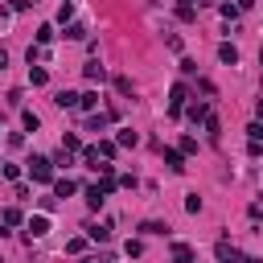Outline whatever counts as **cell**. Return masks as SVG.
I'll return each mask as SVG.
<instances>
[{
	"instance_id": "obj_3",
	"label": "cell",
	"mask_w": 263,
	"mask_h": 263,
	"mask_svg": "<svg viewBox=\"0 0 263 263\" xmlns=\"http://www.w3.org/2000/svg\"><path fill=\"white\" fill-rule=\"evenodd\" d=\"M103 202H107V193H103L99 185H90V189H87V205H90V210H99Z\"/></svg>"
},
{
	"instance_id": "obj_11",
	"label": "cell",
	"mask_w": 263,
	"mask_h": 263,
	"mask_svg": "<svg viewBox=\"0 0 263 263\" xmlns=\"http://www.w3.org/2000/svg\"><path fill=\"white\" fill-rule=\"evenodd\" d=\"M177 17L181 21H193L198 13H193V0H177Z\"/></svg>"
},
{
	"instance_id": "obj_19",
	"label": "cell",
	"mask_w": 263,
	"mask_h": 263,
	"mask_svg": "<svg viewBox=\"0 0 263 263\" xmlns=\"http://www.w3.org/2000/svg\"><path fill=\"white\" fill-rule=\"evenodd\" d=\"M62 148H66V152H78L83 144H78V136H62Z\"/></svg>"
},
{
	"instance_id": "obj_15",
	"label": "cell",
	"mask_w": 263,
	"mask_h": 263,
	"mask_svg": "<svg viewBox=\"0 0 263 263\" xmlns=\"http://www.w3.org/2000/svg\"><path fill=\"white\" fill-rule=\"evenodd\" d=\"M107 119H111V116H90V119H87V132H103V128H107Z\"/></svg>"
},
{
	"instance_id": "obj_5",
	"label": "cell",
	"mask_w": 263,
	"mask_h": 263,
	"mask_svg": "<svg viewBox=\"0 0 263 263\" xmlns=\"http://www.w3.org/2000/svg\"><path fill=\"white\" fill-rule=\"evenodd\" d=\"M173 263H193V251L185 243H173Z\"/></svg>"
},
{
	"instance_id": "obj_8",
	"label": "cell",
	"mask_w": 263,
	"mask_h": 263,
	"mask_svg": "<svg viewBox=\"0 0 263 263\" xmlns=\"http://www.w3.org/2000/svg\"><path fill=\"white\" fill-rule=\"evenodd\" d=\"M83 74L90 78V83H103V78H107V70H103L99 62H87V70H83Z\"/></svg>"
},
{
	"instance_id": "obj_16",
	"label": "cell",
	"mask_w": 263,
	"mask_h": 263,
	"mask_svg": "<svg viewBox=\"0 0 263 263\" xmlns=\"http://www.w3.org/2000/svg\"><path fill=\"white\" fill-rule=\"evenodd\" d=\"M95 103H99V95H95V90H87V95H78V107H83V111H90Z\"/></svg>"
},
{
	"instance_id": "obj_12",
	"label": "cell",
	"mask_w": 263,
	"mask_h": 263,
	"mask_svg": "<svg viewBox=\"0 0 263 263\" xmlns=\"http://www.w3.org/2000/svg\"><path fill=\"white\" fill-rule=\"evenodd\" d=\"M116 144H123V148H136V144H140V136H136L132 128H123V132H119V140H116Z\"/></svg>"
},
{
	"instance_id": "obj_2",
	"label": "cell",
	"mask_w": 263,
	"mask_h": 263,
	"mask_svg": "<svg viewBox=\"0 0 263 263\" xmlns=\"http://www.w3.org/2000/svg\"><path fill=\"white\" fill-rule=\"evenodd\" d=\"M165 165L173 169V173H185V161H181V152H177V148H165Z\"/></svg>"
},
{
	"instance_id": "obj_20",
	"label": "cell",
	"mask_w": 263,
	"mask_h": 263,
	"mask_svg": "<svg viewBox=\"0 0 263 263\" xmlns=\"http://www.w3.org/2000/svg\"><path fill=\"white\" fill-rule=\"evenodd\" d=\"M185 210H189V214L202 210V198H198V193H189V198H185Z\"/></svg>"
},
{
	"instance_id": "obj_24",
	"label": "cell",
	"mask_w": 263,
	"mask_h": 263,
	"mask_svg": "<svg viewBox=\"0 0 263 263\" xmlns=\"http://www.w3.org/2000/svg\"><path fill=\"white\" fill-rule=\"evenodd\" d=\"M259 62H263V50H259Z\"/></svg>"
},
{
	"instance_id": "obj_4",
	"label": "cell",
	"mask_w": 263,
	"mask_h": 263,
	"mask_svg": "<svg viewBox=\"0 0 263 263\" xmlns=\"http://www.w3.org/2000/svg\"><path fill=\"white\" fill-rule=\"evenodd\" d=\"M54 103L66 111V107H78V95H74V90H58V95H54Z\"/></svg>"
},
{
	"instance_id": "obj_21",
	"label": "cell",
	"mask_w": 263,
	"mask_h": 263,
	"mask_svg": "<svg viewBox=\"0 0 263 263\" xmlns=\"http://www.w3.org/2000/svg\"><path fill=\"white\" fill-rule=\"evenodd\" d=\"M21 123H25V128H29V132H37V123H41V119H37V116H33V111H25V116H21Z\"/></svg>"
},
{
	"instance_id": "obj_6",
	"label": "cell",
	"mask_w": 263,
	"mask_h": 263,
	"mask_svg": "<svg viewBox=\"0 0 263 263\" xmlns=\"http://www.w3.org/2000/svg\"><path fill=\"white\" fill-rule=\"evenodd\" d=\"M78 185H74V181L70 177H62V181H54V193H58V198H70V193H74Z\"/></svg>"
},
{
	"instance_id": "obj_14",
	"label": "cell",
	"mask_w": 263,
	"mask_h": 263,
	"mask_svg": "<svg viewBox=\"0 0 263 263\" xmlns=\"http://www.w3.org/2000/svg\"><path fill=\"white\" fill-rule=\"evenodd\" d=\"M29 83H33V87H45V83H50V74H45L41 66H37V70H33V66H29Z\"/></svg>"
},
{
	"instance_id": "obj_13",
	"label": "cell",
	"mask_w": 263,
	"mask_h": 263,
	"mask_svg": "<svg viewBox=\"0 0 263 263\" xmlns=\"http://www.w3.org/2000/svg\"><path fill=\"white\" fill-rule=\"evenodd\" d=\"M87 234L99 238V243H107V238H111V226H87Z\"/></svg>"
},
{
	"instance_id": "obj_7",
	"label": "cell",
	"mask_w": 263,
	"mask_h": 263,
	"mask_svg": "<svg viewBox=\"0 0 263 263\" xmlns=\"http://www.w3.org/2000/svg\"><path fill=\"white\" fill-rule=\"evenodd\" d=\"M218 58H222L226 66H234V62H238V50H234L231 41H226V45H218Z\"/></svg>"
},
{
	"instance_id": "obj_23",
	"label": "cell",
	"mask_w": 263,
	"mask_h": 263,
	"mask_svg": "<svg viewBox=\"0 0 263 263\" xmlns=\"http://www.w3.org/2000/svg\"><path fill=\"white\" fill-rule=\"evenodd\" d=\"M198 4H214V0H198Z\"/></svg>"
},
{
	"instance_id": "obj_22",
	"label": "cell",
	"mask_w": 263,
	"mask_h": 263,
	"mask_svg": "<svg viewBox=\"0 0 263 263\" xmlns=\"http://www.w3.org/2000/svg\"><path fill=\"white\" fill-rule=\"evenodd\" d=\"M0 66H8V54H4V50H0Z\"/></svg>"
},
{
	"instance_id": "obj_18",
	"label": "cell",
	"mask_w": 263,
	"mask_h": 263,
	"mask_svg": "<svg viewBox=\"0 0 263 263\" xmlns=\"http://www.w3.org/2000/svg\"><path fill=\"white\" fill-rule=\"evenodd\" d=\"M140 231H144V234H165V231H169V226H165V222H144V226H140Z\"/></svg>"
},
{
	"instance_id": "obj_1",
	"label": "cell",
	"mask_w": 263,
	"mask_h": 263,
	"mask_svg": "<svg viewBox=\"0 0 263 263\" xmlns=\"http://www.w3.org/2000/svg\"><path fill=\"white\" fill-rule=\"evenodd\" d=\"M29 177L33 181H54V165L45 161V156H33L29 161Z\"/></svg>"
},
{
	"instance_id": "obj_9",
	"label": "cell",
	"mask_w": 263,
	"mask_h": 263,
	"mask_svg": "<svg viewBox=\"0 0 263 263\" xmlns=\"http://www.w3.org/2000/svg\"><path fill=\"white\" fill-rule=\"evenodd\" d=\"M45 231H50V218H29V234L33 238H41Z\"/></svg>"
},
{
	"instance_id": "obj_17",
	"label": "cell",
	"mask_w": 263,
	"mask_h": 263,
	"mask_svg": "<svg viewBox=\"0 0 263 263\" xmlns=\"http://www.w3.org/2000/svg\"><path fill=\"white\" fill-rule=\"evenodd\" d=\"M205 116H210V111H205V103H193V107H189V119H193V123L205 119Z\"/></svg>"
},
{
	"instance_id": "obj_10",
	"label": "cell",
	"mask_w": 263,
	"mask_h": 263,
	"mask_svg": "<svg viewBox=\"0 0 263 263\" xmlns=\"http://www.w3.org/2000/svg\"><path fill=\"white\" fill-rule=\"evenodd\" d=\"M214 255H218L222 263H226V259H231V263H234V259H238V251H234L231 243H218V247H214Z\"/></svg>"
}]
</instances>
